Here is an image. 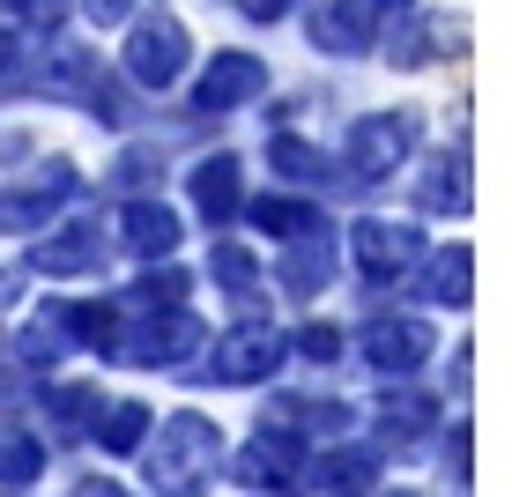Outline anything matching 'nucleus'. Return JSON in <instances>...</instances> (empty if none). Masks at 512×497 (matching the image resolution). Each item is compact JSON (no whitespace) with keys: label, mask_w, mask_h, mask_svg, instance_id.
<instances>
[{"label":"nucleus","mask_w":512,"mask_h":497,"mask_svg":"<svg viewBox=\"0 0 512 497\" xmlns=\"http://www.w3.org/2000/svg\"><path fill=\"white\" fill-rule=\"evenodd\" d=\"M372 475H379V453H372V446H342V453H327V460H320V483H327V490H342V497H349V490H364Z\"/></svg>","instance_id":"6ab92c4d"},{"label":"nucleus","mask_w":512,"mask_h":497,"mask_svg":"<svg viewBox=\"0 0 512 497\" xmlns=\"http://www.w3.org/2000/svg\"><path fill=\"white\" fill-rule=\"evenodd\" d=\"M231 468H238V483H260V490H268V483H290V475H297V438H290V431H282V438L260 431L253 446L231 460Z\"/></svg>","instance_id":"ddd939ff"},{"label":"nucleus","mask_w":512,"mask_h":497,"mask_svg":"<svg viewBox=\"0 0 512 497\" xmlns=\"http://www.w3.org/2000/svg\"><path fill=\"white\" fill-rule=\"evenodd\" d=\"M0 15H38V23H60L67 0H0Z\"/></svg>","instance_id":"bb28decb"},{"label":"nucleus","mask_w":512,"mask_h":497,"mask_svg":"<svg viewBox=\"0 0 512 497\" xmlns=\"http://www.w3.org/2000/svg\"><path fill=\"white\" fill-rule=\"evenodd\" d=\"M208 268H216L223 282H231V297H253V290H260V268L238 253V245H216V260H208Z\"/></svg>","instance_id":"b1692460"},{"label":"nucleus","mask_w":512,"mask_h":497,"mask_svg":"<svg viewBox=\"0 0 512 497\" xmlns=\"http://www.w3.org/2000/svg\"><path fill=\"white\" fill-rule=\"evenodd\" d=\"M127 245L141 260L149 253H171V245H179V216H171V208H156V201H134L127 208Z\"/></svg>","instance_id":"a211bd4d"},{"label":"nucleus","mask_w":512,"mask_h":497,"mask_svg":"<svg viewBox=\"0 0 512 497\" xmlns=\"http://www.w3.org/2000/svg\"><path fill=\"white\" fill-rule=\"evenodd\" d=\"M90 8V23H119V15H134V0H82Z\"/></svg>","instance_id":"c85d7f7f"},{"label":"nucleus","mask_w":512,"mask_h":497,"mask_svg":"<svg viewBox=\"0 0 512 497\" xmlns=\"http://www.w3.org/2000/svg\"><path fill=\"white\" fill-rule=\"evenodd\" d=\"M193 201H201V216L216 230L238 216V164H231V156H208V164L193 171Z\"/></svg>","instance_id":"2eb2a0df"},{"label":"nucleus","mask_w":512,"mask_h":497,"mask_svg":"<svg viewBox=\"0 0 512 497\" xmlns=\"http://www.w3.org/2000/svg\"><path fill=\"white\" fill-rule=\"evenodd\" d=\"M416 141H423V119L409 104H401V112H364V119H349V134H342V164H349L357 186H386L416 156Z\"/></svg>","instance_id":"f03ea898"},{"label":"nucleus","mask_w":512,"mask_h":497,"mask_svg":"<svg viewBox=\"0 0 512 497\" xmlns=\"http://www.w3.org/2000/svg\"><path fill=\"white\" fill-rule=\"evenodd\" d=\"M386 497H416V490H386Z\"/></svg>","instance_id":"2f4dec72"},{"label":"nucleus","mask_w":512,"mask_h":497,"mask_svg":"<svg viewBox=\"0 0 512 497\" xmlns=\"http://www.w3.org/2000/svg\"><path fill=\"white\" fill-rule=\"evenodd\" d=\"M431 423H438V401L416 394V386H394L386 408H379V431H386V438H423Z\"/></svg>","instance_id":"f3484780"},{"label":"nucleus","mask_w":512,"mask_h":497,"mask_svg":"<svg viewBox=\"0 0 512 497\" xmlns=\"http://www.w3.org/2000/svg\"><path fill=\"white\" fill-rule=\"evenodd\" d=\"M216 453H223L216 423L179 408V416L156 431V446H149V490L156 497H201V483L216 475Z\"/></svg>","instance_id":"f257e3e1"},{"label":"nucleus","mask_w":512,"mask_h":497,"mask_svg":"<svg viewBox=\"0 0 512 497\" xmlns=\"http://www.w3.org/2000/svg\"><path fill=\"white\" fill-rule=\"evenodd\" d=\"M268 90V67L253 60V52H216L208 60V75H201V112H231V104H245V97H260Z\"/></svg>","instance_id":"9d476101"},{"label":"nucleus","mask_w":512,"mask_h":497,"mask_svg":"<svg viewBox=\"0 0 512 497\" xmlns=\"http://www.w3.org/2000/svg\"><path fill=\"white\" fill-rule=\"evenodd\" d=\"M45 475V446L30 431H0V483H38Z\"/></svg>","instance_id":"aec40b11"},{"label":"nucleus","mask_w":512,"mask_h":497,"mask_svg":"<svg viewBox=\"0 0 512 497\" xmlns=\"http://www.w3.org/2000/svg\"><path fill=\"white\" fill-rule=\"evenodd\" d=\"M327 268H334V238H320V230L290 238V253H282V282H290V297H320Z\"/></svg>","instance_id":"4468645a"},{"label":"nucleus","mask_w":512,"mask_h":497,"mask_svg":"<svg viewBox=\"0 0 512 497\" xmlns=\"http://www.w3.org/2000/svg\"><path fill=\"white\" fill-rule=\"evenodd\" d=\"M468 282H475V253H468L461 238L423 253V297H431V305H453V312H461V305H468Z\"/></svg>","instance_id":"f8f14e48"},{"label":"nucleus","mask_w":512,"mask_h":497,"mask_svg":"<svg viewBox=\"0 0 512 497\" xmlns=\"http://www.w3.org/2000/svg\"><path fill=\"white\" fill-rule=\"evenodd\" d=\"M97 90H104L97 52H82V45H52V52H45V67H38V97H60V104H97Z\"/></svg>","instance_id":"1a4fd4ad"},{"label":"nucleus","mask_w":512,"mask_h":497,"mask_svg":"<svg viewBox=\"0 0 512 497\" xmlns=\"http://www.w3.org/2000/svg\"><path fill=\"white\" fill-rule=\"evenodd\" d=\"M67 193H75V171H67V164H45V179H23V186L0 193V230H45L52 208H60Z\"/></svg>","instance_id":"6e6552de"},{"label":"nucleus","mask_w":512,"mask_h":497,"mask_svg":"<svg viewBox=\"0 0 512 497\" xmlns=\"http://www.w3.org/2000/svg\"><path fill=\"white\" fill-rule=\"evenodd\" d=\"M297 349H305L312 364H334V357H342V334H334V327H305V334H297Z\"/></svg>","instance_id":"a878e982"},{"label":"nucleus","mask_w":512,"mask_h":497,"mask_svg":"<svg viewBox=\"0 0 512 497\" xmlns=\"http://www.w3.org/2000/svg\"><path fill=\"white\" fill-rule=\"evenodd\" d=\"M90 408H97L90 386H60V394H52V423H60V431H82V423H90Z\"/></svg>","instance_id":"393cba45"},{"label":"nucleus","mask_w":512,"mask_h":497,"mask_svg":"<svg viewBox=\"0 0 512 497\" xmlns=\"http://www.w3.org/2000/svg\"><path fill=\"white\" fill-rule=\"evenodd\" d=\"M141 431H149V408H141V401H119L112 408V416H104V453H134L141 446Z\"/></svg>","instance_id":"5701e85b"},{"label":"nucleus","mask_w":512,"mask_h":497,"mask_svg":"<svg viewBox=\"0 0 512 497\" xmlns=\"http://www.w3.org/2000/svg\"><path fill=\"white\" fill-rule=\"evenodd\" d=\"M431 349H438V334L423 327V319H372V327H364V357H372L386 379H409Z\"/></svg>","instance_id":"0eeeda50"},{"label":"nucleus","mask_w":512,"mask_h":497,"mask_svg":"<svg viewBox=\"0 0 512 497\" xmlns=\"http://www.w3.org/2000/svg\"><path fill=\"white\" fill-rule=\"evenodd\" d=\"M268 164L282 171V179H297V186L327 179V156L312 149V141H290V134H282V141H268Z\"/></svg>","instance_id":"412c9836"},{"label":"nucleus","mask_w":512,"mask_h":497,"mask_svg":"<svg viewBox=\"0 0 512 497\" xmlns=\"http://www.w3.org/2000/svg\"><path fill=\"white\" fill-rule=\"evenodd\" d=\"M312 45L342 52V60L372 52V0H320V8H312Z\"/></svg>","instance_id":"9b49d317"},{"label":"nucleus","mask_w":512,"mask_h":497,"mask_svg":"<svg viewBox=\"0 0 512 497\" xmlns=\"http://www.w3.org/2000/svg\"><path fill=\"white\" fill-rule=\"evenodd\" d=\"M282 334L275 327H238V334H223L216 342V357H208V379H223V386H253V379H268V371L282 364Z\"/></svg>","instance_id":"39448f33"},{"label":"nucleus","mask_w":512,"mask_h":497,"mask_svg":"<svg viewBox=\"0 0 512 497\" xmlns=\"http://www.w3.org/2000/svg\"><path fill=\"white\" fill-rule=\"evenodd\" d=\"M127 75L141 82V90H171V82L186 75V30H179V15H141V23H134Z\"/></svg>","instance_id":"7ed1b4c3"},{"label":"nucleus","mask_w":512,"mask_h":497,"mask_svg":"<svg viewBox=\"0 0 512 497\" xmlns=\"http://www.w3.org/2000/svg\"><path fill=\"white\" fill-rule=\"evenodd\" d=\"M75 497H127L119 483H75Z\"/></svg>","instance_id":"7c9ffc66"},{"label":"nucleus","mask_w":512,"mask_h":497,"mask_svg":"<svg viewBox=\"0 0 512 497\" xmlns=\"http://www.w3.org/2000/svg\"><path fill=\"white\" fill-rule=\"evenodd\" d=\"M186 349H201V319L171 305L164 319H141L112 357H127V364H186Z\"/></svg>","instance_id":"423d86ee"},{"label":"nucleus","mask_w":512,"mask_h":497,"mask_svg":"<svg viewBox=\"0 0 512 497\" xmlns=\"http://www.w3.org/2000/svg\"><path fill=\"white\" fill-rule=\"evenodd\" d=\"M349 253H357V268L372 275V282H394V275H409L423 268V230L416 223H379V216H364L357 230H349Z\"/></svg>","instance_id":"20e7f679"},{"label":"nucleus","mask_w":512,"mask_h":497,"mask_svg":"<svg viewBox=\"0 0 512 497\" xmlns=\"http://www.w3.org/2000/svg\"><path fill=\"white\" fill-rule=\"evenodd\" d=\"M253 223L268 230V238H282V245L305 238V230H320V216H312V208H297V201H260V208H253Z\"/></svg>","instance_id":"4be33fe9"},{"label":"nucleus","mask_w":512,"mask_h":497,"mask_svg":"<svg viewBox=\"0 0 512 497\" xmlns=\"http://www.w3.org/2000/svg\"><path fill=\"white\" fill-rule=\"evenodd\" d=\"M15 82H23V45L0 30V90H15Z\"/></svg>","instance_id":"cd10ccee"},{"label":"nucleus","mask_w":512,"mask_h":497,"mask_svg":"<svg viewBox=\"0 0 512 497\" xmlns=\"http://www.w3.org/2000/svg\"><path fill=\"white\" fill-rule=\"evenodd\" d=\"M245 15H253V23H275V15H290V0H238Z\"/></svg>","instance_id":"c756f323"},{"label":"nucleus","mask_w":512,"mask_h":497,"mask_svg":"<svg viewBox=\"0 0 512 497\" xmlns=\"http://www.w3.org/2000/svg\"><path fill=\"white\" fill-rule=\"evenodd\" d=\"M97 253H104L97 223H75V238L38 245V253H30V268H38V275H75V268H97Z\"/></svg>","instance_id":"dca6fc26"}]
</instances>
